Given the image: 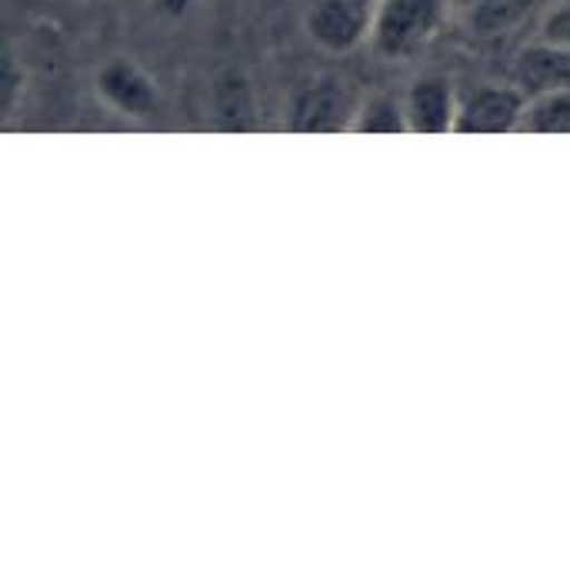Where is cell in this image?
Wrapping results in <instances>:
<instances>
[{"label": "cell", "mask_w": 570, "mask_h": 570, "mask_svg": "<svg viewBox=\"0 0 570 570\" xmlns=\"http://www.w3.org/2000/svg\"><path fill=\"white\" fill-rule=\"evenodd\" d=\"M448 0H377L371 43L387 60L421 53L444 27Z\"/></svg>", "instance_id": "obj_1"}, {"label": "cell", "mask_w": 570, "mask_h": 570, "mask_svg": "<svg viewBox=\"0 0 570 570\" xmlns=\"http://www.w3.org/2000/svg\"><path fill=\"white\" fill-rule=\"evenodd\" d=\"M377 0H307L304 33L327 57H347L371 43Z\"/></svg>", "instance_id": "obj_2"}, {"label": "cell", "mask_w": 570, "mask_h": 570, "mask_svg": "<svg viewBox=\"0 0 570 570\" xmlns=\"http://www.w3.org/2000/svg\"><path fill=\"white\" fill-rule=\"evenodd\" d=\"M361 94L341 77L307 80L291 104V127L301 134H331L351 130Z\"/></svg>", "instance_id": "obj_3"}, {"label": "cell", "mask_w": 570, "mask_h": 570, "mask_svg": "<svg viewBox=\"0 0 570 570\" xmlns=\"http://www.w3.org/2000/svg\"><path fill=\"white\" fill-rule=\"evenodd\" d=\"M94 87L100 100L127 120H157L164 110L157 80L137 60L127 57L104 60L94 77Z\"/></svg>", "instance_id": "obj_4"}, {"label": "cell", "mask_w": 570, "mask_h": 570, "mask_svg": "<svg viewBox=\"0 0 570 570\" xmlns=\"http://www.w3.org/2000/svg\"><path fill=\"white\" fill-rule=\"evenodd\" d=\"M528 97L514 83H478L458 97L454 134H511L521 124Z\"/></svg>", "instance_id": "obj_5"}, {"label": "cell", "mask_w": 570, "mask_h": 570, "mask_svg": "<svg viewBox=\"0 0 570 570\" xmlns=\"http://www.w3.org/2000/svg\"><path fill=\"white\" fill-rule=\"evenodd\" d=\"M458 97L461 90L441 77V73H424L417 77L404 100V120H407V134H424V137H438V134H454V120H458Z\"/></svg>", "instance_id": "obj_6"}, {"label": "cell", "mask_w": 570, "mask_h": 570, "mask_svg": "<svg viewBox=\"0 0 570 570\" xmlns=\"http://www.w3.org/2000/svg\"><path fill=\"white\" fill-rule=\"evenodd\" d=\"M514 87L524 97L570 90V47L551 40H528L514 57Z\"/></svg>", "instance_id": "obj_7"}, {"label": "cell", "mask_w": 570, "mask_h": 570, "mask_svg": "<svg viewBox=\"0 0 570 570\" xmlns=\"http://www.w3.org/2000/svg\"><path fill=\"white\" fill-rule=\"evenodd\" d=\"M458 7L464 13V23L478 37H494L521 20L528 0H458Z\"/></svg>", "instance_id": "obj_8"}, {"label": "cell", "mask_w": 570, "mask_h": 570, "mask_svg": "<svg viewBox=\"0 0 570 570\" xmlns=\"http://www.w3.org/2000/svg\"><path fill=\"white\" fill-rule=\"evenodd\" d=\"M518 130H521V134H568L570 130V90H561V94H541V97H528Z\"/></svg>", "instance_id": "obj_9"}, {"label": "cell", "mask_w": 570, "mask_h": 570, "mask_svg": "<svg viewBox=\"0 0 570 570\" xmlns=\"http://www.w3.org/2000/svg\"><path fill=\"white\" fill-rule=\"evenodd\" d=\"M354 134H407V120H404V100L401 97H361L354 124Z\"/></svg>", "instance_id": "obj_10"}, {"label": "cell", "mask_w": 570, "mask_h": 570, "mask_svg": "<svg viewBox=\"0 0 570 570\" xmlns=\"http://www.w3.org/2000/svg\"><path fill=\"white\" fill-rule=\"evenodd\" d=\"M217 114L230 120V127H247L254 117V94L244 77H227L217 94Z\"/></svg>", "instance_id": "obj_11"}, {"label": "cell", "mask_w": 570, "mask_h": 570, "mask_svg": "<svg viewBox=\"0 0 570 570\" xmlns=\"http://www.w3.org/2000/svg\"><path fill=\"white\" fill-rule=\"evenodd\" d=\"M23 90V70L7 43H0V120L13 114Z\"/></svg>", "instance_id": "obj_12"}, {"label": "cell", "mask_w": 570, "mask_h": 570, "mask_svg": "<svg viewBox=\"0 0 570 570\" xmlns=\"http://www.w3.org/2000/svg\"><path fill=\"white\" fill-rule=\"evenodd\" d=\"M538 37L551 40V43H561V47H570V0H551V7L541 17Z\"/></svg>", "instance_id": "obj_13"}, {"label": "cell", "mask_w": 570, "mask_h": 570, "mask_svg": "<svg viewBox=\"0 0 570 570\" xmlns=\"http://www.w3.org/2000/svg\"><path fill=\"white\" fill-rule=\"evenodd\" d=\"M197 0H154V7L164 13V17H184Z\"/></svg>", "instance_id": "obj_14"}]
</instances>
